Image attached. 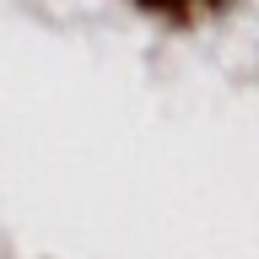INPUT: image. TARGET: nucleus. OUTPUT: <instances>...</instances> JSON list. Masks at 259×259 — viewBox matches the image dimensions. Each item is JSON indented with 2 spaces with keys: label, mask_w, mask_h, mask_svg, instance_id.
Here are the masks:
<instances>
[{
  "label": "nucleus",
  "mask_w": 259,
  "mask_h": 259,
  "mask_svg": "<svg viewBox=\"0 0 259 259\" xmlns=\"http://www.w3.org/2000/svg\"><path fill=\"white\" fill-rule=\"evenodd\" d=\"M135 6H146V11H157V16H173V22H189L194 6H222V0H135Z\"/></svg>",
  "instance_id": "obj_1"
}]
</instances>
